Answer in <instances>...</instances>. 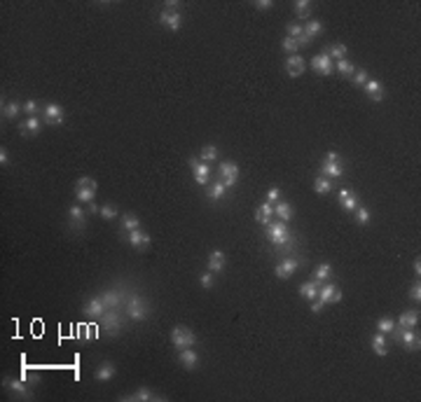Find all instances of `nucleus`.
I'll return each instance as SVG.
<instances>
[{
    "label": "nucleus",
    "instance_id": "2f4dec72",
    "mask_svg": "<svg viewBox=\"0 0 421 402\" xmlns=\"http://www.w3.org/2000/svg\"><path fill=\"white\" fill-rule=\"evenodd\" d=\"M372 351L377 355H379V358H384V355L388 353V348H386V337H384V334L381 332H377L372 337Z\"/></svg>",
    "mask_w": 421,
    "mask_h": 402
},
{
    "label": "nucleus",
    "instance_id": "9b49d317",
    "mask_svg": "<svg viewBox=\"0 0 421 402\" xmlns=\"http://www.w3.org/2000/svg\"><path fill=\"white\" fill-rule=\"evenodd\" d=\"M342 290L335 283H326V286L319 288V300L323 302V304H337V302H342Z\"/></svg>",
    "mask_w": 421,
    "mask_h": 402
},
{
    "label": "nucleus",
    "instance_id": "39448f33",
    "mask_svg": "<svg viewBox=\"0 0 421 402\" xmlns=\"http://www.w3.org/2000/svg\"><path fill=\"white\" fill-rule=\"evenodd\" d=\"M127 316L136 323L145 321V318L150 316V307H148V302H145V297H141V295L131 297L129 304H127Z\"/></svg>",
    "mask_w": 421,
    "mask_h": 402
},
{
    "label": "nucleus",
    "instance_id": "f8f14e48",
    "mask_svg": "<svg viewBox=\"0 0 421 402\" xmlns=\"http://www.w3.org/2000/svg\"><path fill=\"white\" fill-rule=\"evenodd\" d=\"M159 24L176 33L178 28H180V24H183V14L178 12V10H166V7H164V12L159 14Z\"/></svg>",
    "mask_w": 421,
    "mask_h": 402
},
{
    "label": "nucleus",
    "instance_id": "79ce46f5",
    "mask_svg": "<svg viewBox=\"0 0 421 402\" xmlns=\"http://www.w3.org/2000/svg\"><path fill=\"white\" fill-rule=\"evenodd\" d=\"M333 276V266L328 264V262H323V264L316 266V272H313V279L316 281H328Z\"/></svg>",
    "mask_w": 421,
    "mask_h": 402
},
{
    "label": "nucleus",
    "instance_id": "6e6d98bb",
    "mask_svg": "<svg viewBox=\"0 0 421 402\" xmlns=\"http://www.w3.org/2000/svg\"><path fill=\"white\" fill-rule=\"evenodd\" d=\"M255 7H258V10H272L274 3L272 0H255Z\"/></svg>",
    "mask_w": 421,
    "mask_h": 402
},
{
    "label": "nucleus",
    "instance_id": "ddd939ff",
    "mask_svg": "<svg viewBox=\"0 0 421 402\" xmlns=\"http://www.w3.org/2000/svg\"><path fill=\"white\" fill-rule=\"evenodd\" d=\"M122 400L127 402H155V400H164V395H157L152 388H148V386H141V388H136L131 395L122 397Z\"/></svg>",
    "mask_w": 421,
    "mask_h": 402
},
{
    "label": "nucleus",
    "instance_id": "72a5a7b5",
    "mask_svg": "<svg viewBox=\"0 0 421 402\" xmlns=\"http://www.w3.org/2000/svg\"><path fill=\"white\" fill-rule=\"evenodd\" d=\"M313 190H316V194H328V192L333 190V180L326 176H319L313 180Z\"/></svg>",
    "mask_w": 421,
    "mask_h": 402
},
{
    "label": "nucleus",
    "instance_id": "e433bc0d",
    "mask_svg": "<svg viewBox=\"0 0 421 402\" xmlns=\"http://www.w3.org/2000/svg\"><path fill=\"white\" fill-rule=\"evenodd\" d=\"M304 33H306V35H309V38L313 40L316 35H321V33H323V24H321L319 19H309V21L304 24Z\"/></svg>",
    "mask_w": 421,
    "mask_h": 402
},
{
    "label": "nucleus",
    "instance_id": "f257e3e1",
    "mask_svg": "<svg viewBox=\"0 0 421 402\" xmlns=\"http://www.w3.org/2000/svg\"><path fill=\"white\" fill-rule=\"evenodd\" d=\"M96 192H98V183H96L94 178L84 176L75 183V199H77L80 204H94Z\"/></svg>",
    "mask_w": 421,
    "mask_h": 402
},
{
    "label": "nucleus",
    "instance_id": "680f3d73",
    "mask_svg": "<svg viewBox=\"0 0 421 402\" xmlns=\"http://www.w3.org/2000/svg\"><path fill=\"white\" fill-rule=\"evenodd\" d=\"M101 208H96V204H89V213H98Z\"/></svg>",
    "mask_w": 421,
    "mask_h": 402
},
{
    "label": "nucleus",
    "instance_id": "0eeeda50",
    "mask_svg": "<svg viewBox=\"0 0 421 402\" xmlns=\"http://www.w3.org/2000/svg\"><path fill=\"white\" fill-rule=\"evenodd\" d=\"M42 117H45V124H47V126H59V124H63V119H66V112H63V108L59 103H47L45 110H42Z\"/></svg>",
    "mask_w": 421,
    "mask_h": 402
},
{
    "label": "nucleus",
    "instance_id": "5701e85b",
    "mask_svg": "<svg viewBox=\"0 0 421 402\" xmlns=\"http://www.w3.org/2000/svg\"><path fill=\"white\" fill-rule=\"evenodd\" d=\"M319 288H321V281H306V283H302L299 286V295L304 297V300H309V302H313V300H319Z\"/></svg>",
    "mask_w": 421,
    "mask_h": 402
},
{
    "label": "nucleus",
    "instance_id": "864d4df0",
    "mask_svg": "<svg viewBox=\"0 0 421 402\" xmlns=\"http://www.w3.org/2000/svg\"><path fill=\"white\" fill-rule=\"evenodd\" d=\"M279 201H281V190L279 187H272V190L267 192V204L274 206V204H279Z\"/></svg>",
    "mask_w": 421,
    "mask_h": 402
},
{
    "label": "nucleus",
    "instance_id": "603ef678",
    "mask_svg": "<svg viewBox=\"0 0 421 402\" xmlns=\"http://www.w3.org/2000/svg\"><path fill=\"white\" fill-rule=\"evenodd\" d=\"M199 283H201V288H206V290H211V288L216 286V279L211 276V272H204L201 276H199Z\"/></svg>",
    "mask_w": 421,
    "mask_h": 402
},
{
    "label": "nucleus",
    "instance_id": "bf43d9fd",
    "mask_svg": "<svg viewBox=\"0 0 421 402\" xmlns=\"http://www.w3.org/2000/svg\"><path fill=\"white\" fill-rule=\"evenodd\" d=\"M323 307H326V304H323L321 300H313V304H311V314H321V311H323Z\"/></svg>",
    "mask_w": 421,
    "mask_h": 402
},
{
    "label": "nucleus",
    "instance_id": "13d9d810",
    "mask_svg": "<svg viewBox=\"0 0 421 402\" xmlns=\"http://www.w3.org/2000/svg\"><path fill=\"white\" fill-rule=\"evenodd\" d=\"M0 164H3V166H10V152H7L5 148L0 150Z\"/></svg>",
    "mask_w": 421,
    "mask_h": 402
},
{
    "label": "nucleus",
    "instance_id": "6e6552de",
    "mask_svg": "<svg viewBox=\"0 0 421 402\" xmlns=\"http://www.w3.org/2000/svg\"><path fill=\"white\" fill-rule=\"evenodd\" d=\"M3 388H7L17 397H33V390L28 388V383L24 379H10V376H5L3 379Z\"/></svg>",
    "mask_w": 421,
    "mask_h": 402
},
{
    "label": "nucleus",
    "instance_id": "052dcab7",
    "mask_svg": "<svg viewBox=\"0 0 421 402\" xmlns=\"http://www.w3.org/2000/svg\"><path fill=\"white\" fill-rule=\"evenodd\" d=\"M412 266H414V274L419 276V274H421V259L416 257V259H414V264H412Z\"/></svg>",
    "mask_w": 421,
    "mask_h": 402
},
{
    "label": "nucleus",
    "instance_id": "09e8293b",
    "mask_svg": "<svg viewBox=\"0 0 421 402\" xmlns=\"http://www.w3.org/2000/svg\"><path fill=\"white\" fill-rule=\"evenodd\" d=\"M19 379H24L28 386H38V383H40V376L35 374V372H28V369H21Z\"/></svg>",
    "mask_w": 421,
    "mask_h": 402
},
{
    "label": "nucleus",
    "instance_id": "7c9ffc66",
    "mask_svg": "<svg viewBox=\"0 0 421 402\" xmlns=\"http://www.w3.org/2000/svg\"><path fill=\"white\" fill-rule=\"evenodd\" d=\"M101 300L106 304V309H117V304L122 302V295H120V290H106L101 295Z\"/></svg>",
    "mask_w": 421,
    "mask_h": 402
},
{
    "label": "nucleus",
    "instance_id": "c756f323",
    "mask_svg": "<svg viewBox=\"0 0 421 402\" xmlns=\"http://www.w3.org/2000/svg\"><path fill=\"white\" fill-rule=\"evenodd\" d=\"M274 215L281 220V222H288L292 220V206L288 201H279V204L274 206Z\"/></svg>",
    "mask_w": 421,
    "mask_h": 402
},
{
    "label": "nucleus",
    "instance_id": "2eb2a0df",
    "mask_svg": "<svg viewBox=\"0 0 421 402\" xmlns=\"http://www.w3.org/2000/svg\"><path fill=\"white\" fill-rule=\"evenodd\" d=\"M285 73L290 77H299L304 75V59L299 54H290L288 59H285Z\"/></svg>",
    "mask_w": 421,
    "mask_h": 402
},
{
    "label": "nucleus",
    "instance_id": "49530a36",
    "mask_svg": "<svg viewBox=\"0 0 421 402\" xmlns=\"http://www.w3.org/2000/svg\"><path fill=\"white\" fill-rule=\"evenodd\" d=\"M356 222H358L360 227L370 225V211H367L365 206H358V208H356Z\"/></svg>",
    "mask_w": 421,
    "mask_h": 402
},
{
    "label": "nucleus",
    "instance_id": "4be33fe9",
    "mask_svg": "<svg viewBox=\"0 0 421 402\" xmlns=\"http://www.w3.org/2000/svg\"><path fill=\"white\" fill-rule=\"evenodd\" d=\"M400 341H402V346H405V351H419V346H421L419 334L414 332V327H412V330H402Z\"/></svg>",
    "mask_w": 421,
    "mask_h": 402
},
{
    "label": "nucleus",
    "instance_id": "dca6fc26",
    "mask_svg": "<svg viewBox=\"0 0 421 402\" xmlns=\"http://www.w3.org/2000/svg\"><path fill=\"white\" fill-rule=\"evenodd\" d=\"M297 266H299L297 257H285L283 262H279V266H276V279H281V281L290 279L292 274L297 272Z\"/></svg>",
    "mask_w": 421,
    "mask_h": 402
},
{
    "label": "nucleus",
    "instance_id": "a211bd4d",
    "mask_svg": "<svg viewBox=\"0 0 421 402\" xmlns=\"http://www.w3.org/2000/svg\"><path fill=\"white\" fill-rule=\"evenodd\" d=\"M117 374V367H115V362H110V360H106V362H101L98 367H96V372H94V379L96 381H110L113 376Z\"/></svg>",
    "mask_w": 421,
    "mask_h": 402
},
{
    "label": "nucleus",
    "instance_id": "37998d69",
    "mask_svg": "<svg viewBox=\"0 0 421 402\" xmlns=\"http://www.w3.org/2000/svg\"><path fill=\"white\" fill-rule=\"evenodd\" d=\"M335 70L340 73V75H347V77H351L353 75V70H356V66H353L349 59H342V61H337V66H335Z\"/></svg>",
    "mask_w": 421,
    "mask_h": 402
},
{
    "label": "nucleus",
    "instance_id": "a878e982",
    "mask_svg": "<svg viewBox=\"0 0 421 402\" xmlns=\"http://www.w3.org/2000/svg\"><path fill=\"white\" fill-rule=\"evenodd\" d=\"M398 325H400V330H412V327H416L419 325V311H414V309L405 311V314L398 318Z\"/></svg>",
    "mask_w": 421,
    "mask_h": 402
},
{
    "label": "nucleus",
    "instance_id": "393cba45",
    "mask_svg": "<svg viewBox=\"0 0 421 402\" xmlns=\"http://www.w3.org/2000/svg\"><path fill=\"white\" fill-rule=\"evenodd\" d=\"M225 262H227V259H225V252L223 250H213L208 255V272L211 274H220L225 269Z\"/></svg>",
    "mask_w": 421,
    "mask_h": 402
},
{
    "label": "nucleus",
    "instance_id": "1a4fd4ad",
    "mask_svg": "<svg viewBox=\"0 0 421 402\" xmlns=\"http://www.w3.org/2000/svg\"><path fill=\"white\" fill-rule=\"evenodd\" d=\"M218 173H220V183H225V187H234V185H237L239 166L234 162H223L220 169H218Z\"/></svg>",
    "mask_w": 421,
    "mask_h": 402
},
{
    "label": "nucleus",
    "instance_id": "423d86ee",
    "mask_svg": "<svg viewBox=\"0 0 421 402\" xmlns=\"http://www.w3.org/2000/svg\"><path fill=\"white\" fill-rule=\"evenodd\" d=\"M267 239L272 241L274 245L288 243V239H290V232H288L285 222H269V225H267Z\"/></svg>",
    "mask_w": 421,
    "mask_h": 402
},
{
    "label": "nucleus",
    "instance_id": "7ed1b4c3",
    "mask_svg": "<svg viewBox=\"0 0 421 402\" xmlns=\"http://www.w3.org/2000/svg\"><path fill=\"white\" fill-rule=\"evenodd\" d=\"M321 173L326 178H330V180L344 176V164H342V157L337 152H328L326 157H323V162H321Z\"/></svg>",
    "mask_w": 421,
    "mask_h": 402
},
{
    "label": "nucleus",
    "instance_id": "cd10ccee",
    "mask_svg": "<svg viewBox=\"0 0 421 402\" xmlns=\"http://www.w3.org/2000/svg\"><path fill=\"white\" fill-rule=\"evenodd\" d=\"M295 17H297V24L299 21H309L311 19V3L309 0H297L295 3Z\"/></svg>",
    "mask_w": 421,
    "mask_h": 402
},
{
    "label": "nucleus",
    "instance_id": "c85d7f7f",
    "mask_svg": "<svg viewBox=\"0 0 421 402\" xmlns=\"http://www.w3.org/2000/svg\"><path fill=\"white\" fill-rule=\"evenodd\" d=\"M274 218V206L272 204H262L258 206V211H255V220H258L260 225H269V220Z\"/></svg>",
    "mask_w": 421,
    "mask_h": 402
},
{
    "label": "nucleus",
    "instance_id": "c9c22d12",
    "mask_svg": "<svg viewBox=\"0 0 421 402\" xmlns=\"http://www.w3.org/2000/svg\"><path fill=\"white\" fill-rule=\"evenodd\" d=\"M218 155H220V152H218L216 145H204L201 152H199V159L206 162V164H211V162H216V159H218Z\"/></svg>",
    "mask_w": 421,
    "mask_h": 402
},
{
    "label": "nucleus",
    "instance_id": "5fc2aeb1",
    "mask_svg": "<svg viewBox=\"0 0 421 402\" xmlns=\"http://www.w3.org/2000/svg\"><path fill=\"white\" fill-rule=\"evenodd\" d=\"M409 300H412V302H419L421 300V286H419V281H416L414 286L409 288Z\"/></svg>",
    "mask_w": 421,
    "mask_h": 402
},
{
    "label": "nucleus",
    "instance_id": "4c0bfd02",
    "mask_svg": "<svg viewBox=\"0 0 421 402\" xmlns=\"http://www.w3.org/2000/svg\"><path fill=\"white\" fill-rule=\"evenodd\" d=\"M68 218H70V222H73L75 227L77 225H84V211L80 208V204H75V206H70L68 208Z\"/></svg>",
    "mask_w": 421,
    "mask_h": 402
},
{
    "label": "nucleus",
    "instance_id": "a18cd8bd",
    "mask_svg": "<svg viewBox=\"0 0 421 402\" xmlns=\"http://www.w3.org/2000/svg\"><path fill=\"white\" fill-rule=\"evenodd\" d=\"M285 33H288V38H295V40H297L299 35L304 33V26H302V24H297V21H290V24L285 26Z\"/></svg>",
    "mask_w": 421,
    "mask_h": 402
},
{
    "label": "nucleus",
    "instance_id": "bb28decb",
    "mask_svg": "<svg viewBox=\"0 0 421 402\" xmlns=\"http://www.w3.org/2000/svg\"><path fill=\"white\" fill-rule=\"evenodd\" d=\"M340 206L344 208V211H356L360 204H358V197H356L351 190H342L340 192Z\"/></svg>",
    "mask_w": 421,
    "mask_h": 402
},
{
    "label": "nucleus",
    "instance_id": "f704fd0d",
    "mask_svg": "<svg viewBox=\"0 0 421 402\" xmlns=\"http://www.w3.org/2000/svg\"><path fill=\"white\" fill-rule=\"evenodd\" d=\"M395 321L391 318V316H384V318H379L377 321V332H381V334H388V332H395Z\"/></svg>",
    "mask_w": 421,
    "mask_h": 402
},
{
    "label": "nucleus",
    "instance_id": "de8ad7c7",
    "mask_svg": "<svg viewBox=\"0 0 421 402\" xmlns=\"http://www.w3.org/2000/svg\"><path fill=\"white\" fill-rule=\"evenodd\" d=\"M281 47H283L285 52H288V56H290V54H297L299 45H297V40H295V38H288V35H285L283 42H281Z\"/></svg>",
    "mask_w": 421,
    "mask_h": 402
},
{
    "label": "nucleus",
    "instance_id": "6ab92c4d",
    "mask_svg": "<svg viewBox=\"0 0 421 402\" xmlns=\"http://www.w3.org/2000/svg\"><path fill=\"white\" fill-rule=\"evenodd\" d=\"M363 91L367 94V98H370V101H377V103H379L381 98H384V84H381L379 80H367L365 87H363Z\"/></svg>",
    "mask_w": 421,
    "mask_h": 402
},
{
    "label": "nucleus",
    "instance_id": "20e7f679",
    "mask_svg": "<svg viewBox=\"0 0 421 402\" xmlns=\"http://www.w3.org/2000/svg\"><path fill=\"white\" fill-rule=\"evenodd\" d=\"M98 321H101L103 332H108V334H120L124 327V318L122 314H117V309H106V314Z\"/></svg>",
    "mask_w": 421,
    "mask_h": 402
},
{
    "label": "nucleus",
    "instance_id": "c03bdc74",
    "mask_svg": "<svg viewBox=\"0 0 421 402\" xmlns=\"http://www.w3.org/2000/svg\"><path fill=\"white\" fill-rule=\"evenodd\" d=\"M351 80H353L356 87H365V82L370 80V75H367L365 68H356V70H353V75H351Z\"/></svg>",
    "mask_w": 421,
    "mask_h": 402
},
{
    "label": "nucleus",
    "instance_id": "58836bf2",
    "mask_svg": "<svg viewBox=\"0 0 421 402\" xmlns=\"http://www.w3.org/2000/svg\"><path fill=\"white\" fill-rule=\"evenodd\" d=\"M225 192H227V187H225V183H211L208 187V199H213V201H220V199L225 197Z\"/></svg>",
    "mask_w": 421,
    "mask_h": 402
},
{
    "label": "nucleus",
    "instance_id": "aec40b11",
    "mask_svg": "<svg viewBox=\"0 0 421 402\" xmlns=\"http://www.w3.org/2000/svg\"><path fill=\"white\" fill-rule=\"evenodd\" d=\"M129 245L131 248H136V250H143V248H148L150 245V234L148 232H141V229H134V232H129Z\"/></svg>",
    "mask_w": 421,
    "mask_h": 402
},
{
    "label": "nucleus",
    "instance_id": "4468645a",
    "mask_svg": "<svg viewBox=\"0 0 421 402\" xmlns=\"http://www.w3.org/2000/svg\"><path fill=\"white\" fill-rule=\"evenodd\" d=\"M311 68L319 73V75H330L335 70V63H333V59L328 56V52H323V54H316L311 59Z\"/></svg>",
    "mask_w": 421,
    "mask_h": 402
},
{
    "label": "nucleus",
    "instance_id": "ea45409f",
    "mask_svg": "<svg viewBox=\"0 0 421 402\" xmlns=\"http://www.w3.org/2000/svg\"><path fill=\"white\" fill-rule=\"evenodd\" d=\"M122 227L127 229V232H134V229L141 227V220H138L134 213H124V215H122Z\"/></svg>",
    "mask_w": 421,
    "mask_h": 402
},
{
    "label": "nucleus",
    "instance_id": "a19ab883",
    "mask_svg": "<svg viewBox=\"0 0 421 402\" xmlns=\"http://www.w3.org/2000/svg\"><path fill=\"white\" fill-rule=\"evenodd\" d=\"M347 45H342V42H337V45H333V47L328 49V56L330 59H337V61H342V59H347Z\"/></svg>",
    "mask_w": 421,
    "mask_h": 402
},
{
    "label": "nucleus",
    "instance_id": "412c9836",
    "mask_svg": "<svg viewBox=\"0 0 421 402\" xmlns=\"http://www.w3.org/2000/svg\"><path fill=\"white\" fill-rule=\"evenodd\" d=\"M84 314H87L89 318H101V316L106 314V304H103L101 297H91V300L84 304Z\"/></svg>",
    "mask_w": 421,
    "mask_h": 402
},
{
    "label": "nucleus",
    "instance_id": "473e14b6",
    "mask_svg": "<svg viewBox=\"0 0 421 402\" xmlns=\"http://www.w3.org/2000/svg\"><path fill=\"white\" fill-rule=\"evenodd\" d=\"M21 110H24V105L17 101H10V103H3V117L5 119H14V117L19 115Z\"/></svg>",
    "mask_w": 421,
    "mask_h": 402
},
{
    "label": "nucleus",
    "instance_id": "4d7b16f0",
    "mask_svg": "<svg viewBox=\"0 0 421 402\" xmlns=\"http://www.w3.org/2000/svg\"><path fill=\"white\" fill-rule=\"evenodd\" d=\"M297 45H299V47H309V45H311V38H309L306 33H302L297 38Z\"/></svg>",
    "mask_w": 421,
    "mask_h": 402
},
{
    "label": "nucleus",
    "instance_id": "b1692460",
    "mask_svg": "<svg viewBox=\"0 0 421 402\" xmlns=\"http://www.w3.org/2000/svg\"><path fill=\"white\" fill-rule=\"evenodd\" d=\"M40 129H42V119L38 115H35V117H28L26 122L19 126L21 136H35V133H38Z\"/></svg>",
    "mask_w": 421,
    "mask_h": 402
},
{
    "label": "nucleus",
    "instance_id": "8fccbe9b",
    "mask_svg": "<svg viewBox=\"0 0 421 402\" xmlns=\"http://www.w3.org/2000/svg\"><path fill=\"white\" fill-rule=\"evenodd\" d=\"M98 213H101L103 220H115L117 218V211H115V206H113V204H103Z\"/></svg>",
    "mask_w": 421,
    "mask_h": 402
},
{
    "label": "nucleus",
    "instance_id": "3c124183",
    "mask_svg": "<svg viewBox=\"0 0 421 402\" xmlns=\"http://www.w3.org/2000/svg\"><path fill=\"white\" fill-rule=\"evenodd\" d=\"M38 110H40V105H38L35 98H28V101L24 103V112H26L28 117H35V115H38Z\"/></svg>",
    "mask_w": 421,
    "mask_h": 402
},
{
    "label": "nucleus",
    "instance_id": "f3484780",
    "mask_svg": "<svg viewBox=\"0 0 421 402\" xmlns=\"http://www.w3.org/2000/svg\"><path fill=\"white\" fill-rule=\"evenodd\" d=\"M178 362L183 365L185 369H197L199 367V355L197 351H192V348H180V353H178Z\"/></svg>",
    "mask_w": 421,
    "mask_h": 402
},
{
    "label": "nucleus",
    "instance_id": "9d476101",
    "mask_svg": "<svg viewBox=\"0 0 421 402\" xmlns=\"http://www.w3.org/2000/svg\"><path fill=\"white\" fill-rule=\"evenodd\" d=\"M190 169L194 173V183L197 185H208V178H211V166L201 159H190Z\"/></svg>",
    "mask_w": 421,
    "mask_h": 402
},
{
    "label": "nucleus",
    "instance_id": "f03ea898",
    "mask_svg": "<svg viewBox=\"0 0 421 402\" xmlns=\"http://www.w3.org/2000/svg\"><path fill=\"white\" fill-rule=\"evenodd\" d=\"M171 344L180 351V348H194L197 344V334L192 332V327L187 325H176L171 330Z\"/></svg>",
    "mask_w": 421,
    "mask_h": 402
}]
</instances>
